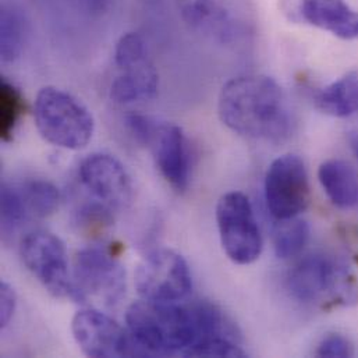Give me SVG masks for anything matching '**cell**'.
<instances>
[{
    "mask_svg": "<svg viewBox=\"0 0 358 358\" xmlns=\"http://www.w3.org/2000/svg\"><path fill=\"white\" fill-rule=\"evenodd\" d=\"M222 123L238 136L279 143L293 127L292 110L282 87L266 76H241L227 81L219 95Z\"/></svg>",
    "mask_w": 358,
    "mask_h": 358,
    "instance_id": "6da1fadb",
    "label": "cell"
},
{
    "mask_svg": "<svg viewBox=\"0 0 358 358\" xmlns=\"http://www.w3.org/2000/svg\"><path fill=\"white\" fill-rule=\"evenodd\" d=\"M126 322L140 357L184 356L195 336L192 307L179 303L140 300L126 314Z\"/></svg>",
    "mask_w": 358,
    "mask_h": 358,
    "instance_id": "7a4b0ae2",
    "label": "cell"
},
{
    "mask_svg": "<svg viewBox=\"0 0 358 358\" xmlns=\"http://www.w3.org/2000/svg\"><path fill=\"white\" fill-rule=\"evenodd\" d=\"M34 119L43 140L63 150L85 148L95 131V122L87 106L56 87H45L38 92Z\"/></svg>",
    "mask_w": 358,
    "mask_h": 358,
    "instance_id": "3957f363",
    "label": "cell"
},
{
    "mask_svg": "<svg viewBox=\"0 0 358 358\" xmlns=\"http://www.w3.org/2000/svg\"><path fill=\"white\" fill-rule=\"evenodd\" d=\"M127 126L136 140L151 150L164 179L176 191H185L191 176V150L182 129L144 115H131Z\"/></svg>",
    "mask_w": 358,
    "mask_h": 358,
    "instance_id": "277c9868",
    "label": "cell"
},
{
    "mask_svg": "<svg viewBox=\"0 0 358 358\" xmlns=\"http://www.w3.org/2000/svg\"><path fill=\"white\" fill-rule=\"evenodd\" d=\"M71 282V299L76 301L92 300L113 307L126 293L124 268L115 254L101 247H88L77 252Z\"/></svg>",
    "mask_w": 358,
    "mask_h": 358,
    "instance_id": "5b68a950",
    "label": "cell"
},
{
    "mask_svg": "<svg viewBox=\"0 0 358 358\" xmlns=\"http://www.w3.org/2000/svg\"><path fill=\"white\" fill-rule=\"evenodd\" d=\"M115 62L119 67V76L110 87V98L115 102L131 105L157 96L159 77L141 35L124 34L116 43Z\"/></svg>",
    "mask_w": 358,
    "mask_h": 358,
    "instance_id": "8992f818",
    "label": "cell"
},
{
    "mask_svg": "<svg viewBox=\"0 0 358 358\" xmlns=\"http://www.w3.org/2000/svg\"><path fill=\"white\" fill-rule=\"evenodd\" d=\"M216 222L226 255L237 265L255 262L262 252V236L250 198L240 191L220 196Z\"/></svg>",
    "mask_w": 358,
    "mask_h": 358,
    "instance_id": "52a82bcc",
    "label": "cell"
},
{
    "mask_svg": "<svg viewBox=\"0 0 358 358\" xmlns=\"http://www.w3.org/2000/svg\"><path fill=\"white\" fill-rule=\"evenodd\" d=\"M349 280L346 266L327 254H313L300 259L286 278V289L296 301L313 306L342 297Z\"/></svg>",
    "mask_w": 358,
    "mask_h": 358,
    "instance_id": "ba28073f",
    "label": "cell"
},
{
    "mask_svg": "<svg viewBox=\"0 0 358 358\" xmlns=\"http://www.w3.org/2000/svg\"><path fill=\"white\" fill-rule=\"evenodd\" d=\"M136 287L145 300L180 303L189 294L192 287L189 266L173 250H155L138 265Z\"/></svg>",
    "mask_w": 358,
    "mask_h": 358,
    "instance_id": "9c48e42d",
    "label": "cell"
},
{
    "mask_svg": "<svg viewBox=\"0 0 358 358\" xmlns=\"http://www.w3.org/2000/svg\"><path fill=\"white\" fill-rule=\"evenodd\" d=\"M265 201L276 220L297 217L308 208L311 188L300 157L287 154L271 164L265 175Z\"/></svg>",
    "mask_w": 358,
    "mask_h": 358,
    "instance_id": "30bf717a",
    "label": "cell"
},
{
    "mask_svg": "<svg viewBox=\"0 0 358 358\" xmlns=\"http://www.w3.org/2000/svg\"><path fill=\"white\" fill-rule=\"evenodd\" d=\"M21 257L28 271L55 297H70L73 282L64 243L53 233L36 230L21 243Z\"/></svg>",
    "mask_w": 358,
    "mask_h": 358,
    "instance_id": "8fae6325",
    "label": "cell"
},
{
    "mask_svg": "<svg viewBox=\"0 0 358 358\" xmlns=\"http://www.w3.org/2000/svg\"><path fill=\"white\" fill-rule=\"evenodd\" d=\"M71 332L76 343L88 357H140L130 332L98 310L78 311L71 321Z\"/></svg>",
    "mask_w": 358,
    "mask_h": 358,
    "instance_id": "7c38bea8",
    "label": "cell"
},
{
    "mask_svg": "<svg viewBox=\"0 0 358 358\" xmlns=\"http://www.w3.org/2000/svg\"><path fill=\"white\" fill-rule=\"evenodd\" d=\"M83 187L92 199L112 210L127 208L133 199V182L123 164L108 154H92L78 171Z\"/></svg>",
    "mask_w": 358,
    "mask_h": 358,
    "instance_id": "4fadbf2b",
    "label": "cell"
},
{
    "mask_svg": "<svg viewBox=\"0 0 358 358\" xmlns=\"http://www.w3.org/2000/svg\"><path fill=\"white\" fill-rule=\"evenodd\" d=\"M303 18L332 35L352 41L358 38V11L346 0H301Z\"/></svg>",
    "mask_w": 358,
    "mask_h": 358,
    "instance_id": "5bb4252c",
    "label": "cell"
},
{
    "mask_svg": "<svg viewBox=\"0 0 358 358\" xmlns=\"http://www.w3.org/2000/svg\"><path fill=\"white\" fill-rule=\"evenodd\" d=\"M318 180L335 206L341 209L358 206V176L352 165L342 159H329L320 166Z\"/></svg>",
    "mask_w": 358,
    "mask_h": 358,
    "instance_id": "9a60e30c",
    "label": "cell"
},
{
    "mask_svg": "<svg viewBox=\"0 0 358 358\" xmlns=\"http://www.w3.org/2000/svg\"><path fill=\"white\" fill-rule=\"evenodd\" d=\"M315 106L325 115L345 119L358 110V73L352 71L321 88L314 96Z\"/></svg>",
    "mask_w": 358,
    "mask_h": 358,
    "instance_id": "2e32d148",
    "label": "cell"
},
{
    "mask_svg": "<svg viewBox=\"0 0 358 358\" xmlns=\"http://www.w3.org/2000/svg\"><path fill=\"white\" fill-rule=\"evenodd\" d=\"M17 187L27 219H45L59 206V189L46 180H27Z\"/></svg>",
    "mask_w": 358,
    "mask_h": 358,
    "instance_id": "e0dca14e",
    "label": "cell"
},
{
    "mask_svg": "<svg viewBox=\"0 0 358 358\" xmlns=\"http://www.w3.org/2000/svg\"><path fill=\"white\" fill-rule=\"evenodd\" d=\"M310 226L299 217L278 220L273 230V250L278 258L290 259L297 257L310 240Z\"/></svg>",
    "mask_w": 358,
    "mask_h": 358,
    "instance_id": "ac0fdd59",
    "label": "cell"
},
{
    "mask_svg": "<svg viewBox=\"0 0 358 358\" xmlns=\"http://www.w3.org/2000/svg\"><path fill=\"white\" fill-rule=\"evenodd\" d=\"M24 21L18 10L3 6L0 14V55L4 63L17 60L22 52Z\"/></svg>",
    "mask_w": 358,
    "mask_h": 358,
    "instance_id": "d6986e66",
    "label": "cell"
},
{
    "mask_svg": "<svg viewBox=\"0 0 358 358\" xmlns=\"http://www.w3.org/2000/svg\"><path fill=\"white\" fill-rule=\"evenodd\" d=\"M25 99L14 84L1 78L0 81V138L11 141L15 127L24 115Z\"/></svg>",
    "mask_w": 358,
    "mask_h": 358,
    "instance_id": "ffe728a7",
    "label": "cell"
},
{
    "mask_svg": "<svg viewBox=\"0 0 358 358\" xmlns=\"http://www.w3.org/2000/svg\"><path fill=\"white\" fill-rule=\"evenodd\" d=\"M0 205H1V230L4 234L14 233L24 222L28 220L15 185L3 184Z\"/></svg>",
    "mask_w": 358,
    "mask_h": 358,
    "instance_id": "44dd1931",
    "label": "cell"
},
{
    "mask_svg": "<svg viewBox=\"0 0 358 358\" xmlns=\"http://www.w3.org/2000/svg\"><path fill=\"white\" fill-rule=\"evenodd\" d=\"M181 17L191 25H202L216 15L215 0H175Z\"/></svg>",
    "mask_w": 358,
    "mask_h": 358,
    "instance_id": "7402d4cb",
    "label": "cell"
},
{
    "mask_svg": "<svg viewBox=\"0 0 358 358\" xmlns=\"http://www.w3.org/2000/svg\"><path fill=\"white\" fill-rule=\"evenodd\" d=\"M317 357L349 358L355 356V346L349 338L342 334H328L320 342L317 350Z\"/></svg>",
    "mask_w": 358,
    "mask_h": 358,
    "instance_id": "603a6c76",
    "label": "cell"
},
{
    "mask_svg": "<svg viewBox=\"0 0 358 358\" xmlns=\"http://www.w3.org/2000/svg\"><path fill=\"white\" fill-rule=\"evenodd\" d=\"M17 304V294L14 289L3 282L0 285V328L4 329L11 321Z\"/></svg>",
    "mask_w": 358,
    "mask_h": 358,
    "instance_id": "cb8c5ba5",
    "label": "cell"
},
{
    "mask_svg": "<svg viewBox=\"0 0 358 358\" xmlns=\"http://www.w3.org/2000/svg\"><path fill=\"white\" fill-rule=\"evenodd\" d=\"M74 1L92 15H101L106 13L112 4V0H74Z\"/></svg>",
    "mask_w": 358,
    "mask_h": 358,
    "instance_id": "d4e9b609",
    "label": "cell"
},
{
    "mask_svg": "<svg viewBox=\"0 0 358 358\" xmlns=\"http://www.w3.org/2000/svg\"><path fill=\"white\" fill-rule=\"evenodd\" d=\"M350 144H352V150H353V152L356 154V157H357L358 159V130L353 131V133L350 134Z\"/></svg>",
    "mask_w": 358,
    "mask_h": 358,
    "instance_id": "484cf974",
    "label": "cell"
}]
</instances>
